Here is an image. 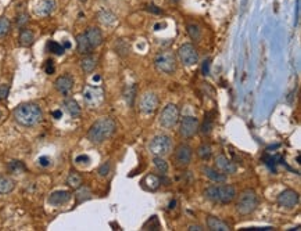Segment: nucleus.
I'll return each mask as SVG.
<instances>
[{"mask_svg": "<svg viewBox=\"0 0 301 231\" xmlns=\"http://www.w3.org/2000/svg\"><path fill=\"white\" fill-rule=\"evenodd\" d=\"M42 110L38 104L33 103H22L14 110V119L15 122L21 126L31 127V126L38 125L42 120Z\"/></svg>", "mask_w": 301, "mask_h": 231, "instance_id": "obj_1", "label": "nucleus"}, {"mask_svg": "<svg viewBox=\"0 0 301 231\" xmlns=\"http://www.w3.org/2000/svg\"><path fill=\"white\" fill-rule=\"evenodd\" d=\"M117 129V125L111 118H101L96 120L88 131L89 141L93 144H101L111 137Z\"/></svg>", "mask_w": 301, "mask_h": 231, "instance_id": "obj_2", "label": "nucleus"}, {"mask_svg": "<svg viewBox=\"0 0 301 231\" xmlns=\"http://www.w3.org/2000/svg\"><path fill=\"white\" fill-rule=\"evenodd\" d=\"M258 206V197L254 190L246 188L245 191H242L236 201V211L240 215H250L256 211Z\"/></svg>", "mask_w": 301, "mask_h": 231, "instance_id": "obj_3", "label": "nucleus"}, {"mask_svg": "<svg viewBox=\"0 0 301 231\" xmlns=\"http://www.w3.org/2000/svg\"><path fill=\"white\" fill-rule=\"evenodd\" d=\"M149 151L154 156H165L172 151V138L167 134H158L149 144Z\"/></svg>", "mask_w": 301, "mask_h": 231, "instance_id": "obj_4", "label": "nucleus"}, {"mask_svg": "<svg viewBox=\"0 0 301 231\" xmlns=\"http://www.w3.org/2000/svg\"><path fill=\"white\" fill-rule=\"evenodd\" d=\"M154 65L158 72L163 74H174L176 69V58L172 51H164L158 54L157 58L154 60Z\"/></svg>", "mask_w": 301, "mask_h": 231, "instance_id": "obj_5", "label": "nucleus"}, {"mask_svg": "<svg viewBox=\"0 0 301 231\" xmlns=\"http://www.w3.org/2000/svg\"><path fill=\"white\" fill-rule=\"evenodd\" d=\"M179 120V110L175 104H168L164 107L160 115V125L165 129H172Z\"/></svg>", "mask_w": 301, "mask_h": 231, "instance_id": "obj_6", "label": "nucleus"}, {"mask_svg": "<svg viewBox=\"0 0 301 231\" xmlns=\"http://www.w3.org/2000/svg\"><path fill=\"white\" fill-rule=\"evenodd\" d=\"M178 57L185 67H193L199 63V53L196 50L195 46L190 43H185L179 47Z\"/></svg>", "mask_w": 301, "mask_h": 231, "instance_id": "obj_7", "label": "nucleus"}, {"mask_svg": "<svg viewBox=\"0 0 301 231\" xmlns=\"http://www.w3.org/2000/svg\"><path fill=\"white\" fill-rule=\"evenodd\" d=\"M174 162L175 166L181 169L188 168L192 162V148L188 144H179L174 151Z\"/></svg>", "mask_w": 301, "mask_h": 231, "instance_id": "obj_8", "label": "nucleus"}, {"mask_svg": "<svg viewBox=\"0 0 301 231\" xmlns=\"http://www.w3.org/2000/svg\"><path fill=\"white\" fill-rule=\"evenodd\" d=\"M276 202L283 209H293L299 204V193L295 190H290V188L283 190L282 193L278 195Z\"/></svg>", "mask_w": 301, "mask_h": 231, "instance_id": "obj_9", "label": "nucleus"}, {"mask_svg": "<svg viewBox=\"0 0 301 231\" xmlns=\"http://www.w3.org/2000/svg\"><path fill=\"white\" fill-rule=\"evenodd\" d=\"M199 130V119L196 116H185L179 126V134L183 138H190Z\"/></svg>", "mask_w": 301, "mask_h": 231, "instance_id": "obj_10", "label": "nucleus"}, {"mask_svg": "<svg viewBox=\"0 0 301 231\" xmlns=\"http://www.w3.org/2000/svg\"><path fill=\"white\" fill-rule=\"evenodd\" d=\"M54 10H56V1L54 0H36L33 7H32L33 14L39 18L49 17Z\"/></svg>", "mask_w": 301, "mask_h": 231, "instance_id": "obj_11", "label": "nucleus"}, {"mask_svg": "<svg viewBox=\"0 0 301 231\" xmlns=\"http://www.w3.org/2000/svg\"><path fill=\"white\" fill-rule=\"evenodd\" d=\"M158 99L153 92H146L139 100V108L143 114H153L157 110Z\"/></svg>", "mask_w": 301, "mask_h": 231, "instance_id": "obj_12", "label": "nucleus"}, {"mask_svg": "<svg viewBox=\"0 0 301 231\" xmlns=\"http://www.w3.org/2000/svg\"><path fill=\"white\" fill-rule=\"evenodd\" d=\"M215 166H217V169L220 172L225 173V175H233L238 170V166L231 159H228L225 155H222V154H220V155L215 158Z\"/></svg>", "mask_w": 301, "mask_h": 231, "instance_id": "obj_13", "label": "nucleus"}, {"mask_svg": "<svg viewBox=\"0 0 301 231\" xmlns=\"http://www.w3.org/2000/svg\"><path fill=\"white\" fill-rule=\"evenodd\" d=\"M236 197V190L231 184L218 186V202L220 204H229Z\"/></svg>", "mask_w": 301, "mask_h": 231, "instance_id": "obj_14", "label": "nucleus"}, {"mask_svg": "<svg viewBox=\"0 0 301 231\" xmlns=\"http://www.w3.org/2000/svg\"><path fill=\"white\" fill-rule=\"evenodd\" d=\"M85 36H86L89 43H90V46H92L93 49L99 47V46L103 43V33H101V31L99 28H94V26L88 28L86 32H85Z\"/></svg>", "mask_w": 301, "mask_h": 231, "instance_id": "obj_15", "label": "nucleus"}, {"mask_svg": "<svg viewBox=\"0 0 301 231\" xmlns=\"http://www.w3.org/2000/svg\"><path fill=\"white\" fill-rule=\"evenodd\" d=\"M71 193L69 191H65V190H58V191H54V193L50 194V197H49V202H50L51 205L58 206V205H64V204H67L71 200Z\"/></svg>", "mask_w": 301, "mask_h": 231, "instance_id": "obj_16", "label": "nucleus"}, {"mask_svg": "<svg viewBox=\"0 0 301 231\" xmlns=\"http://www.w3.org/2000/svg\"><path fill=\"white\" fill-rule=\"evenodd\" d=\"M56 89L63 94H68L71 92V89L74 88V79L69 75H63L60 78H57V81L54 82Z\"/></svg>", "mask_w": 301, "mask_h": 231, "instance_id": "obj_17", "label": "nucleus"}, {"mask_svg": "<svg viewBox=\"0 0 301 231\" xmlns=\"http://www.w3.org/2000/svg\"><path fill=\"white\" fill-rule=\"evenodd\" d=\"M201 170H203L204 176H207L208 179H210L211 181H214V183H224V181L226 180L225 173L220 172L218 169L210 168V166H203Z\"/></svg>", "mask_w": 301, "mask_h": 231, "instance_id": "obj_18", "label": "nucleus"}, {"mask_svg": "<svg viewBox=\"0 0 301 231\" xmlns=\"http://www.w3.org/2000/svg\"><path fill=\"white\" fill-rule=\"evenodd\" d=\"M103 97V92L99 88H86L85 90V100L90 106H96L97 103H100Z\"/></svg>", "mask_w": 301, "mask_h": 231, "instance_id": "obj_19", "label": "nucleus"}, {"mask_svg": "<svg viewBox=\"0 0 301 231\" xmlns=\"http://www.w3.org/2000/svg\"><path fill=\"white\" fill-rule=\"evenodd\" d=\"M207 227L211 231H231V227L226 225L225 222H222L220 218H215V216H208Z\"/></svg>", "mask_w": 301, "mask_h": 231, "instance_id": "obj_20", "label": "nucleus"}, {"mask_svg": "<svg viewBox=\"0 0 301 231\" xmlns=\"http://www.w3.org/2000/svg\"><path fill=\"white\" fill-rule=\"evenodd\" d=\"M76 44H78V53L79 54H85V56H89L92 50H93V47L90 46L89 43V40L85 36V33H81V35H78L76 36Z\"/></svg>", "mask_w": 301, "mask_h": 231, "instance_id": "obj_21", "label": "nucleus"}, {"mask_svg": "<svg viewBox=\"0 0 301 231\" xmlns=\"http://www.w3.org/2000/svg\"><path fill=\"white\" fill-rule=\"evenodd\" d=\"M97 19L100 21L103 25L110 26L114 25L115 22H117V17L114 15L111 11H108V10H101L97 13Z\"/></svg>", "mask_w": 301, "mask_h": 231, "instance_id": "obj_22", "label": "nucleus"}, {"mask_svg": "<svg viewBox=\"0 0 301 231\" xmlns=\"http://www.w3.org/2000/svg\"><path fill=\"white\" fill-rule=\"evenodd\" d=\"M19 44L24 46V47H29L35 42V35L31 29H22L19 33Z\"/></svg>", "mask_w": 301, "mask_h": 231, "instance_id": "obj_23", "label": "nucleus"}, {"mask_svg": "<svg viewBox=\"0 0 301 231\" xmlns=\"http://www.w3.org/2000/svg\"><path fill=\"white\" fill-rule=\"evenodd\" d=\"M64 106H65L67 111H68V114L72 118H79V115H81V107H79V104H78L74 99L65 100Z\"/></svg>", "mask_w": 301, "mask_h": 231, "instance_id": "obj_24", "label": "nucleus"}, {"mask_svg": "<svg viewBox=\"0 0 301 231\" xmlns=\"http://www.w3.org/2000/svg\"><path fill=\"white\" fill-rule=\"evenodd\" d=\"M15 187V183L13 179L7 177V176H0V194L11 193Z\"/></svg>", "mask_w": 301, "mask_h": 231, "instance_id": "obj_25", "label": "nucleus"}, {"mask_svg": "<svg viewBox=\"0 0 301 231\" xmlns=\"http://www.w3.org/2000/svg\"><path fill=\"white\" fill-rule=\"evenodd\" d=\"M143 184H146V187L151 190V191H154V190H157L160 187V184H161V180H160V177H157L156 175H147L144 177Z\"/></svg>", "mask_w": 301, "mask_h": 231, "instance_id": "obj_26", "label": "nucleus"}, {"mask_svg": "<svg viewBox=\"0 0 301 231\" xmlns=\"http://www.w3.org/2000/svg\"><path fill=\"white\" fill-rule=\"evenodd\" d=\"M214 127V118H213V114H207L206 115V118H204V122H203V126H201V134L203 136H207L211 133Z\"/></svg>", "mask_w": 301, "mask_h": 231, "instance_id": "obj_27", "label": "nucleus"}, {"mask_svg": "<svg viewBox=\"0 0 301 231\" xmlns=\"http://www.w3.org/2000/svg\"><path fill=\"white\" fill-rule=\"evenodd\" d=\"M211 154H213V150H211V145H210V144L203 143L200 147L197 148V155H199V158L203 159V161H208V159L211 158Z\"/></svg>", "mask_w": 301, "mask_h": 231, "instance_id": "obj_28", "label": "nucleus"}, {"mask_svg": "<svg viewBox=\"0 0 301 231\" xmlns=\"http://www.w3.org/2000/svg\"><path fill=\"white\" fill-rule=\"evenodd\" d=\"M96 64H97V60L94 58V57L92 56H88V57H85L83 60H82V69L86 72V74H90L92 71H93L94 68H96Z\"/></svg>", "mask_w": 301, "mask_h": 231, "instance_id": "obj_29", "label": "nucleus"}, {"mask_svg": "<svg viewBox=\"0 0 301 231\" xmlns=\"http://www.w3.org/2000/svg\"><path fill=\"white\" fill-rule=\"evenodd\" d=\"M153 163H154V168L157 169V172H160L161 175H165L168 172V163L164 159V156H156L153 159Z\"/></svg>", "mask_w": 301, "mask_h": 231, "instance_id": "obj_30", "label": "nucleus"}, {"mask_svg": "<svg viewBox=\"0 0 301 231\" xmlns=\"http://www.w3.org/2000/svg\"><path fill=\"white\" fill-rule=\"evenodd\" d=\"M125 100L128 103V106H133V103L136 100V85H131V86H126L125 88Z\"/></svg>", "mask_w": 301, "mask_h": 231, "instance_id": "obj_31", "label": "nucleus"}, {"mask_svg": "<svg viewBox=\"0 0 301 231\" xmlns=\"http://www.w3.org/2000/svg\"><path fill=\"white\" fill-rule=\"evenodd\" d=\"M143 230H151V231L161 230V225H160V220H158L157 216H151V218L143 225Z\"/></svg>", "mask_w": 301, "mask_h": 231, "instance_id": "obj_32", "label": "nucleus"}, {"mask_svg": "<svg viewBox=\"0 0 301 231\" xmlns=\"http://www.w3.org/2000/svg\"><path fill=\"white\" fill-rule=\"evenodd\" d=\"M204 197L211 202H218V186H210L206 188Z\"/></svg>", "mask_w": 301, "mask_h": 231, "instance_id": "obj_33", "label": "nucleus"}, {"mask_svg": "<svg viewBox=\"0 0 301 231\" xmlns=\"http://www.w3.org/2000/svg\"><path fill=\"white\" fill-rule=\"evenodd\" d=\"M10 29H11V22H10V19L6 18V17L0 18V39L4 38L6 35H8Z\"/></svg>", "mask_w": 301, "mask_h": 231, "instance_id": "obj_34", "label": "nucleus"}, {"mask_svg": "<svg viewBox=\"0 0 301 231\" xmlns=\"http://www.w3.org/2000/svg\"><path fill=\"white\" fill-rule=\"evenodd\" d=\"M47 50L50 51V53H53V54H57V56H63L65 49H64V46H61L60 43H57L54 40H50V42L47 43Z\"/></svg>", "mask_w": 301, "mask_h": 231, "instance_id": "obj_35", "label": "nucleus"}, {"mask_svg": "<svg viewBox=\"0 0 301 231\" xmlns=\"http://www.w3.org/2000/svg\"><path fill=\"white\" fill-rule=\"evenodd\" d=\"M67 183H68L69 187L72 188H79L82 186V177L75 172H72L71 175L68 176V179H67Z\"/></svg>", "mask_w": 301, "mask_h": 231, "instance_id": "obj_36", "label": "nucleus"}, {"mask_svg": "<svg viewBox=\"0 0 301 231\" xmlns=\"http://www.w3.org/2000/svg\"><path fill=\"white\" fill-rule=\"evenodd\" d=\"M188 33L190 38L193 39V40H199L201 36V31L199 26L196 25V24H188Z\"/></svg>", "mask_w": 301, "mask_h": 231, "instance_id": "obj_37", "label": "nucleus"}, {"mask_svg": "<svg viewBox=\"0 0 301 231\" xmlns=\"http://www.w3.org/2000/svg\"><path fill=\"white\" fill-rule=\"evenodd\" d=\"M90 190H89L88 187H79L78 188V193H76V200H78V202H82V201H86L90 198Z\"/></svg>", "mask_w": 301, "mask_h": 231, "instance_id": "obj_38", "label": "nucleus"}, {"mask_svg": "<svg viewBox=\"0 0 301 231\" xmlns=\"http://www.w3.org/2000/svg\"><path fill=\"white\" fill-rule=\"evenodd\" d=\"M8 169H10L11 172H14V173H19V172L25 170V166L19 162V161H11L10 165H8Z\"/></svg>", "mask_w": 301, "mask_h": 231, "instance_id": "obj_39", "label": "nucleus"}, {"mask_svg": "<svg viewBox=\"0 0 301 231\" xmlns=\"http://www.w3.org/2000/svg\"><path fill=\"white\" fill-rule=\"evenodd\" d=\"M115 50L118 53L119 56H126L128 53H129V44H126L125 47L122 46V40H119L118 44L115 46Z\"/></svg>", "mask_w": 301, "mask_h": 231, "instance_id": "obj_40", "label": "nucleus"}, {"mask_svg": "<svg viewBox=\"0 0 301 231\" xmlns=\"http://www.w3.org/2000/svg\"><path fill=\"white\" fill-rule=\"evenodd\" d=\"M110 170H111L110 162L103 163L100 168H99V176H100V177H106V176H108V173H110Z\"/></svg>", "mask_w": 301, "mask_h": 231, "instance_id": "obj_41", "label": "nucleus"}, {"mask_svg": "<svg viewBox=\"0 0 301 231\" xmlns=\"http://www.w3.org/2000/svg\"><path fill=\"white\" fill-rule=\"evenodd\" d=\"M8 93H10V86L6 83L0 85V100H6Z\"/></svg>", "mask_w": 301, "mask_h": 231, "instance_id": "obj_42", "label": "nucleus"}, {"mask_svg": "<svg viewBox=\"0 0 301 231\" xmlns=\"http://www.w3.org/2000/svg\"><path fill=\"white\" fill-rule=\"evenodd\" d=\"M28 21H29V18L26 14H19L18 18H17V24H18V26H24L25 24H28Z\"/></svg>", "mask_w": 301, "mask_h": 231, "instance_id": "obj_43", "label": "nucleus"}, {"mask_svg": "<svg viewBox=\"0 0 301 231\" xmlns=\"http://www.w3.org/2000/svg\"><path fill=\"white\" fill-rule=\"evenodd\" d=\"M44 69H46V72H47L49 75H51V74L54 72V65H53V61H51V60H49V61L46 63V67H44Z\"/></svg>", "mask_w": 301, "mask_h": 231, "instance_id": "obj_44", "label": "nucleus"}, {"mask_svg": "<svg viewBox=\"0 0 301 231\" xmlns=\"http://www.w3.org/2000/svg\"><path fill=\"white\" fill-rule=\"evenodd\" d=\"M299 18H300V0H297V4H296V22H295V25H297V22H299Z\"/></svg>", "mask_w": 301, "mask_h": 231, "instance_id": "obj_45", "label": "nucleus"}, {"mask_svg": "<svg viewBox=\"0 0 301 231\" xmlns=\"http://www.w3.org/2000/svg\"><path fill=\"white\" fill-rule=\"evenodd\" d=\"M39 162H40L42 166H49V165H50V159H49L47 156H42V158L39 159Z\"/></svg>", "mask_w": 301, "mask_h": 231, "instance_id": "obj_46", "label": "nucleus"}, {"mask_svg": "<svg viewBox=\"0 0 301 231\" xmlns=\"http://www.w3.org/2000/svg\"><path fill=\"white\" fill-rule=\"evenodd\" d=\"M189 231H203L204 229H203V226L200 225H190L189 226Z\"/></svg>", "mask_w": 301, "mask_h": 231, "instance_id": "obj_47", "label": "nucleus"}, {"mask_svg": "<svg viewBox=\"0 0 301 231\" xmlns=\"http://www.w3.org/2000/svg\"><path fill=\"white\" fill-rule=\"evenodd\" d=\"M75 161H76V163H82V161H86V162H89V156L81 155V156H78Z\"/></svg>", "mask_w": 301, "mask_h": 231, "instance_id": "obj_48", "label": "nucleus"}, {"mask_svg": "<svg viewBox=\"0 0 301 231\" xmlns=\"http://www.w3.org/2000/svg\"><path fill=\"white\" fill-rule=\"evenodd\" d=\"M208 65H210V60L204 61V65H203V72H204V75H207L208 74Z\"/></svg>", "mask_w": 301, "mask_h": 231, "instance_id": "obj_49", "label": "nucleus"}, {"mask_svg": "<svg viewBox=\"0 0 301 231\" xmlns=\"http://www.w3.org/2000/svg\"><path fill=\"white\" fill-rule=\"evenodd\" d=\"M147 10H149V11H153V13H157V14L161 13V10H160V8H156V6H149Z\"/></svg>", "mask_w": 301, "mask_h": 231, "instance_id": "obj_50", "label": "nucleus"}, {"mask_svg": "<svg viewBox=\"0 0 301 231\" xmlns=\"http://www.w3.org/2000/svg\"><path fill=\"white\" fill-rule=\"evenodd\" d=\"M53 115H54V118H56V119H60V118H61V115H63V114H61V111H54V113H53Z\"/></svg>", "mask_w": 301, "mask_h": 231, "instance_id": "obj_51", "label": "nucleus"}, {"mask_svg": "<svg viewBox=\"0 0 301 231\" xmlns=\"http://www.w3.org/2000/svg\"><path fill=\"white\" fill-rule=\"evenodd\" d=\"M79 1H82V3H85V1H88V0H79Z\"/></svg>", "mask_w": 301, "mask_h": 231, "instance_id": "obj_52", "label": "nucleus"}, {"mask_svg": "<svg viewBox=\"0 0 301 231\" xmlns=\"http://www.w3.org/2000/svg\"><path fill=\"white\" fill-rule=\"evenodd\" d=\"M171 1H178V0H171Z\"/></svg>", "mask_w": 301, "mask_h": 231, "instance_id": "obj_53", "label": "nucleus"}, {"mask_svg": "<svg viewBox=\"0 0 301 231\" xmlns=\"http://www.w3.org/2000/svg\"><path fill=\"white\" fill-rule=\"evenodd\" d=\"M0 118H1V111H0Z\"/></svg>", "mask_w": 301, "mask_h": 231, "instance_id": "obj_54", "label": "nucleus"}]
</instances>
